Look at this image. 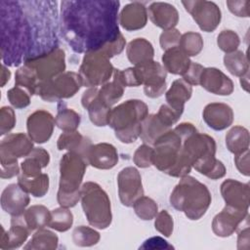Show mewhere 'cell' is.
Returning <instances> with one entry per match:
<instances>
[{
	"label": "cell",
	"instance_id": "6da1fadb",
	"mask_svg": "<svg viewBox=\"0 0 250 250\" xmlns=\"http://www.w3.org/2000/svg\"><path fill=\"white\" fill-rule=\"evenodd\" d=\"M115 0H64L61 2L60 30L64 41L78 54L97 51L119 34Z\"/></svg>",
	"mask_w": 250,
	"mask_h": 250
},
{
	"label": "cell",
	"instance_id": "7a4b0ae2",
	"mask_svg": "<svg viewBox=\"0 0 250 250\" xmlns=\"http://www.w3.org/2000/svg\"><path fill=\"white\" fill-rule=\"evenodd\" d=\"M1 59L5 65L19 66L31 48L29 22L22 1L0 2Z\"/></svg>",
	"mask_w": 250,
	"mask_h": 250
},
{
	"label": "cell",
	"instance_id": "3957f363",
	"mask_svg": "<svg viewBox=\"0 0 250 250\" xmlns=\"http://www.w3.org/2000/svg\"><path fill=\"white\" fill-rule=\"evenodd\" d=\"M211 200L208 188L188 175L181 178L170 195L171 206L192 221L199 220L206 213Z\"/></svg>",
	"mask_w": 250,
	"mask_h": 250
},
{
	"label": "cell",
	"instance_id": "277c9868",
	"mask_svg": "<svg viewBox=\"0 0 250 250\" xmlns=\"http://www.w3.org/2000/svg\"><path fill=\"white\" fill-rule=\"evenodd\" d=\"M148 115V107L141 100H128L110 109L107 125L123 144L134 143L141 135L142 123Z\"/></svg>",
	"mask_w": 250,
	"mask_h": 250
},
{
	"label": "cell",
	"instance_id": "5b68a950",
	"mask_svg": "<svg viewBox=\"0 0 250 250\" xmlns=\"http://www.w3.org/2000/svg\"><path fill=\"white\" fill-rule=\"evenodd\" d=\"M88 162L84 156L73 151H67L60 161V183L57 200L60 206L74 207L80 200L81 183Z\"/></svg>",
	"mask_w": 250,
	"mask_h": 250
},
{
	"label": "cell",
	"instance_id": "8992f818",
	"mask_svg": "<svg viewBox=\"0 0 250 250\" xmlns=\"http://www.w3.org/2000/svg\"><path fill=\"white\" fill-rule=\"evenodd\" d=\"M80 200L88 223L99 229L111 224V205L107 193L97 183L86 182L80 188Z\"/></svg>",
	"mask_w": 250,
	"mask_h": 250
},
{
	"label": "cell",
	"instance_id": "52a82bcc",
	"mask_svg": "<svg viewBox=\"0 0 250 250\" xmlns=\"http://www.w3.org/2000/svg\"><path fill=\"white\" fill-rule=\"evenodd\" d=\"M33 148V141L24 133L9 134L3 138L0 143V176L3 179L18 176V159L27 156Z\"/></svg>",
	"mask_w": 250,
	"mask_h": 250
},
{
	"label": "cell",
	"instance_id": "ba28073f",
	"mask_svg": "<svg viewBox=\"0 0 250 250\" xmlns=\"http://www.w3.org/2000/svg\"><path fill=\"white\" fill-rule=\"evenodd\" d=\"M114 70L110 59L101 50H97L85 53L78 74L82 80V85L91 88L108 82Z\"/></svg>",
	"mask_w": 250,
	"mask_h": 250
},
{
	"label": "cell",
	"instance_id": "9c48e42d",
	"mask_svg": "<svg viewBox=\"0 0 250 250\" xmlns=\"http://www.w3.org/2000/svg\"><path fill=\"white\" fill-rule=\"evenodd\" d=\"M82 80L74 71H64L39 84L36 95L48 103L61 102L73 97L82 87Z\"/></svg>",
	"mask_w": 250,
	"mask_h": 250
},
{
	"label": "cell",
	"instance_id": "30bf717a",
	"mask_svg": "<svg viewBox=\"0 0 250 250\" xmlns=\"http://www.w3.org/2000/svg\"><path fill=\"white\" fill-rule=\"evenodd\" d=\"M181 150L182 139L174 129H170L153 144L152 165L159 171L168 174L178 162Z\"/></svg>",
	"mask_w": 250,
	"mask_h": 250
},
{
	"label": "cell",
	"instance_id": "8fae6325",
	"mask_svg": "<svg viewBox=\"0 0 250 250\" xmlns=\"http://www.w3.org/2000/svg\"><path fill=\"white\" fill-rule=\"evenodd\" d=\"M23 64L33 69L40 84L64 72L65 54L62 48L58 47L46 54L25 60Z\"/></svg>",
	"mask_w": 250,
	"mask_h": 250
},
{
	"label": "cell",
	"instance_id": "7c38bea8",
	"mask_svg": "<svg viewBox=\"0 0 250 250\" xmlns=\"http://www.w3.org/2000/svg\"><path fill=\"white\" fill-rule=\"evenodd\" d=\"M135 68L142 85H144V92L146 97L155 99L164 94L167 71L160 62L152 60L135 65Z\"/></svg>",
	"mask_w": 250,
	"mask_h": 250
},
{
	"label": "cell",
	"instance_id": "4fadbf2b",
	"mask_svg": "<svg viewBox=\"0 0 250 250\" xmlns=\"http://www.w3.org/2000/svg\"><path fill=\"white\" fill-rule=\"evenodd\" d=\"M182 4L201 30L212 32L220 24L222 13L216 3L206 0H188L182 1Z\"/></svg>",
	"mask_w": 250,
	"mask_h": 250
},
{
	"label": "cell",
	"instance_id": "5bb4252c",
	"mask_svg": "<svg viewBox=\"0 0 250 250\" xmlns=\"http://www.w3.org/2000/svg\"><path fill=\"white\" fill-rule=\"evenodd\" d=\"M117 185L120 202L126 207L133 206L134 202L144 195L142 177L135 167L123 168L117 176Z\"/></svg>",
	"mask_w": 250,
	"mask_h": 250
},
{
	"label": "cell",
	"instance_id": "9a60e30c",
	"mask_svg": "<svg viewBox=\"0 0 250 250\" xmlns=\"http://www.w3.org/2000/svg\"><path fill=\"white\" fill-rule=\"evenodd\" d=\"M182 152L193 165L199 159L216 154V142L211 136L197 131L182 140Z\"/></svg>",
	"mask_w": 250,
	"mask_h": 250
},
{
	"label": "cell",
	"instance_id": "2e32d148",
	"mask_svg": "<svg viewBox=\"0 0 250 250\" xmlns=\"http://www.w3.org/2000/svg\"><path fill=\"white\" fill-rule=\"evenodd\" d=\"M55 125V118L49 111L37 109L27 117V135L33 143L44 144L52 137Z\"/></svg>",
	"mask_w": 250,
	"mask_h": 250
},
{
	"label": "cell",
	"instance_id": "e0dca14e",
	"mask_svg": "<svg viewBox=\"0 0 250 250\" xmlns=\"http://www.w3.org/2000/svg\"><path fill=\"white\" fill-rule=\"evenodd\" d=\"M248 218V210H240L226 205L212 221V230L220 237L230 236Z\"/></svg>",
	"mask_w": 250,
	"mask_h": 250
},
{
	"label": "cell",
	"instance_id": "ac0fdd59",
	"mask_svg": "<svg viewBox=\"0 0 250 250\" xmlns=\"http://www.w3.org/2000/svg\"><path fill=\"white\" fill-rule=\"evenodd\" d=\"M220 190L226 205L240 210H248L250 197L249 184L228 179L222 183Z\"/></svg>",
	"mask_w": 250,
	"mask_h": 250
},
{
	"label": "cell",
	"instance_id": "d6986e66",
	"mask_svg": "<svg viewBox=\"0 0 250 250\" xmlns=\"http://www.w3.org/2000/svg\"><path fill=\"white\" fill-rule=\"evenodd\" d=\"M199 85L206 91L219 96H229L234 88L232 80L216 67H204Z\"/></svg>",
	"mask_w": 250,
	"mask_h": 250
},
{
	"label": "cell",
	"instance_id": "ffe728a7",
	"mask_svg": "<svg viewBox=\"0 0 250 250\" xmlns=\"http://www.w3.org/2000/svg\"><path fill=\"white\" fill-rule=\"evenodd\" d=\"M0 202L2 209L12 217H15L23 214L30 202V198L19 184H10L2 191Z\"/></svg>",
	"mask_w": 250,
	"mask_h": 250
},
{
	"label": "cell",
	"instance_id": "44dd1931",
	"mask_svg": "<svg viewBox=\"0 0 250 250\" xmlns=\"http://www.w3.org/2000/svg\"><path fill=\"white\" fill-rule=\"evenodd\" d=\"M86 160L94 168L108 170L117 164L118 153L115 146L111 144L99 143L91 145L86 154Z\"/></svg>",
	"mask_w": 250,
	"mask_h": 250
},
{
	"label": "cell",
	"instance_id": "7402d4cb",
	"mask_svg": "<svg viewBox=\"0 0 250 250\" xmlns=\"http://www.w3.org/2000/svg\"><path fill=\"white\" fill-rule=\"evenodd\" d=\"M99 88L91 87L86 90L81 98L82 106L88 110L91 122L98 126L104 127L107 125V117L111 107L105 105L98 96Z\"/></svg>",
	"mask_w": 250,
	"mask_h": 250
},
{
	"label": "cell",
	"instance_id": "603a6c76",
	"mask_svg": "<svg viewBox=\"0 0 250 250\" xmlns=\"http://www.w3.org/2000/svg\"><path fill=\"white\" fill-rule=\"evenodd\" d=\"M202 117L208 127L215 131H222L232 124L233 111L227 104L211 103L204 107Z\"/></svg>",
	"mask_w": 250,
	"mask_h": 250
},
{
	"label": "cell",
	"instance_id": "cb8c5ba5",
	"mask_svg": "<svg viewBox=\"0 0 250 250\" xmlns=\"http://www.w3.org/2000/svg\"><path fill=\"white\" fill-rule=\"evenodd\" d=\"M30 229L25 224L22 214L12 217L11 227L8 231L2 228V235L0 238L1 249H15L21 247L29 236Z\"/></svg>",
	"mask_w": 250,
	"mask_h": 250
},
{
	"label": "cell",
	"instance_id": "d4e9b609",
	"mask_svg": "<svg viewBox=\"0 0 250 250\" xmlns=\"http://www.w3.org/2000/svg\"><path fill=\"white\" fill-rule=\"evenodd\" d=\"M147 10V17L151 22L163 30L175 28L179 21L177 9L166 2H153Z\"/></svg>",
	"mask_w": 250,
	"mask_h": 250
},
{
	"label": "cell",
	"instance_id": "484cf974",
	"mask_svg": "<svg viewBox=\"0 0 250 250\" xmlns=\"http://www.w3.org/2000/svg\"><path fill=\"white\" fill-rule=\"evenodd\" d=\"M147 21V10L146 6L138 1L128 3L119 15L120 25L128 31L142 29Z\"/></svg>",
	"mask_w": 250,
	"mask_h": 250
},
{
	"label": "cell",
	"instance_id": "4316f807",
	"mask_svg": "<svg viewBox=\"0 0 250 250\" xmlns=\"http://www.w3.org/2000/svg\"><path fill=\"white\" fill-rule=\"evenodd\" d=\"M50 162V154L43 147H34L32 151L25 156L21 163V175L27 178H34L39 176L41 170L48 166Z\"/></svg>",
	"mask_w": 250,
	"mask_h": 250
},
{
	"label": "cell",
	"instance_id": "83f0119b",
	"mask_svg": "<svg viewBox=\"0 0 250 250\" xmlns=\"http://www.w3.org/2000/svg\"><path fill=\"white\" fill-rule=\"evenodd\" d=\"M91 145V140L88 137L81 135L78 131L63 132L57 142V147L59 150L73 151L81 154L85 158Z\"/></svg>",
	"mask_w": 250,
	"mask_h": 250
},
{
	"label": "cell",
	"instance_id": "f1b7e54d",
	"mask_svg": "<svg viewBox=\"0 0 250 250\" xmlns=\"http://www.w3.org/2000/svg\"><path fill=\"white\" fill-rule=\"evenodd\" d=\"M192 95V87L183 78L173 81L169 90L165 93L167 104L171 107L184 112L185 104Z\"/></svg>",
	"mask_w": 250,
	"mask_h": 250
},
{
	"label": "cell",
	"instance_id": "f546056e",
	"mask_svg": "<svg viewBox=\"0 0 250 250\" xmlns=\"http://www.w3.org/2000/svg\"><path fill=\"white\" fill-rule=\"evenodd\" d=\"M126 54L129 62L134 65H138L152 61L154 50L152 44L146 38H136L128 43Z\"/></svg>",
	"mask_w": 250,
	"mask_h": 250
},
{
	"label": "cell",
	"instance_id": "4dcf8cb0",
	"mask_svg": "<svg viewBox=\"0 0 250 250\" xmlns=\"http://www.w3.org/2000/svg\"><path fill=\"white\" fill-rule=\"evenodd\" d=\"M163 67L169 73L183 75L188 68L191 61L185 55L179 47H174L164 51L162 56Z\"/></svg>",
	"mask_w": 250,
	"mask_h": 250
},
{
	"label": "cell",
	"instance_id": "1f68e13d",
	"mask_svg": "<svg viewBox=\"0 0 250 250\" xmlns=\"http://www.w3.org/2000/svg\"><path fill=\"white\" fill-rule=\"evenodd\" d=\"M170 129L171 128L165 126L160 121L156 113L148 114L142 123V132L140 138L144 144L153 146L155 141Z\"/></svg>",
	"mask_w": 250,
	"mask_h": 250
},
{
	"label": "cell",
	"instance_id": "d6a6232c",
	"mask_svg": "<svg viewBox=\"0 0 250 250\" xmlns=\"http://www.w3.org/2000/svg\"><path fill=\"white\" fill-rule=\"evenodd\" d=\"M81 116L74 109L69 108L63 102H59L57 115L55 117L56 126L63 132L76 131L80 125Z\"/></svg>",
	"mask_w": 250,
	"mask_h": 250
},
{
	"label": "cell",
	"instance_id": "836d02e7",
	"mask_svg": "<svg viewBox=\"0 0 250 250\" xmlns=\"http://www.w3.org/2000/svg\"><path fill=\"white\" fill-rule=\"evenodd\" d=\"M249 131L242 126L236 125L232 127L226 135L227 148L233 154H238L249 149Z\"/></svg>",
	"mask_w": 250,
	"mask_h": 250
},
{
	"label": "cell",
	"instance_id": "e575fe53",
	"mask_svg": "<svg viewBox=\"0 0 250 250\" xmlns=\"http://www.w3.org/2000/svg\"><path fill=\"white\" fill-rule=\"evenodd\" d=\"M49 176L45 173L34 178H27L23 175L18 178L19 186L34 197H43L49 190Z\"/></svg>",
	"mask_w": 250,
	"mask_h": 250
},
{
	"label": "cell",
	"instance_id": "d590c367",
	"mask_svg": "<svg viewBox=\"0 0 250 250\" xmlns=\"http://www.w3.org/2000/svg\"><path fill=\"white\" fill-rule=\"evenodd\" d=\"M22 217L28 229L32 231L44 229L48 226L51 218V212L44 205H32L25 209Z\"/></svg>",
	"mask_w": 250,
	"mask_h": 250
},
{
	"label": "cell",
	"instance_id": "8d00e7d4",
	"mask_svg": "<svg viewBox=\"0 0 250 250\" xmlns=\"http://www.w3.org/2000/svg\"><path fill=\"white\" fill-rule=\"evenodd\" d=\"M192 167L198 173L211 180H218L226 175V167L224 163L218 160L215 155H209L195 161Z\"/></svg>",
	"mask_w": 250,
	"mask_h": 250
},
{
	"label": "cell",
	"instance_id": "74e56055",
	"mask_svg": "<svg viewBox=\"0 0 250 250\" xmlns=\"http://www.w3.org/2000/svg\"><path fill=\"white\" fill-rule=\"evenodd\" d=\"M59 237L55 232L49 229H37L31 239L23 247L30 250H54L58 247Z\"/></svg>",
	"mask_w": 250,
	"mask_h": 250
},
{
	"label": "cell",
	"instance_id": "f35d334b",
	"mask_svg": "<svg viewBox=\"0 0 250 250\" xmlns=\"http://www.w3.org/2000/svg\"><path fill=\"white\" fill-rule=\"evenodd\" d=\"M224 64L228 71L234 75L241 77L249 71V61L247 55L242 51H234L229 54H226L224 57Z\"/></svg>",
	"mask_w": 250,
	"mask_h": 250
},
{
	"label": "cell",
	"instance_id": "ab89813d",
	"mask_svg": "<svg viewBox=\"0 0 250 250\" xmlns=\"http://www.w3.org/2000/svg\"><path fill=\"white\" fill-rule=\"evenodd\" d=\"M124 86L113 77L112 81H108L102 85L98 91L99 99L108 107L114 105L124 94Z\"/></svg>",
	"mask_w": 250,
	"mask_h": 250
},
{
	"label": "cell",
	"instance_id": "60d3db41",
	"mask_svg": "<svg viewBox=\"0 0 250 250\" xmlns=\"http://www.w3.org/2000/svg\"><path fill=\"white\" fill-rule=\"evenodd\" d=\"M15 85L24 88L29 95H36L39 81L32 68L23 64L20 67L15 74Z\"/></svg>",
	"mask_w": 250,
	"mask_h": 250
},
{
	"label": "cell",
	"instance_id": "b9f144b4",
	"mask_svg": "<svg viewBox=\"0 0 250 250\" xmlns=\"http://www.w3.org/2000/svg\"><path fill=\"white\" fill-rule=\"evenodd\" d=\"M73 224V215L68 208L59 207L51 211V218L48 227L51 229L64 232L68 230Z\"/></svg>",
	"mask_w": 250,
	"mask_h": 250
},
{
	"label": "cell",
	"instance_id": "7bdbcfd3",
	"mask_svg": "<svg viewBox=\"0 0 250 250\" xmlns=\"http://www.w3.org/2000/svg\"><path fill=\"white\" fill-rule=\"evenodd\" d=\"M178 47L188 58L197 56L203 49L202 36L197 32L188 31L182 34Z\"/></svg>",
	"mask_w": 250,
	"mask_h": 250
},
{
	"label": "cell",
	"instance_id": "ee69618b",
	"mask_svg": "<svg viewBox=\"0 0 250 250\" xmlns=\"http://www.w3.org/2000/svg\"><path fill=\"white\" fill-rule=\"evenodd\" d=\"M100 233L90 227L79 226L72 231V241L76 246L90 247L96 245L100 241Z\"/></svg>",
	"mask_w": 250,
	"mask_h": 250
},
{
	"label": "cell",
	"instance_id": "f6af8a7d",
	"mask_svg": "<svg viewBox=\"0 0 250 250\" xmlns=\"http://www.w3.org/2000/svg\"><path fill=\"white\" fill-rule=\"evenodd\" d=\"M133 208L136 215L144 221L152 220L158 213L157 203L152 198L144 195L134 202Z\"/></svg>",
	"mask_w": 250,
	"mask_h": 250
},
{
	"label": "cell",
	"instance_id": "bcb514c9",
	"mask_svg": "<svg viewBox=\"0 0 250 250\" xmlns=\"http://www.w3.org/2000/svg\"><path fill=\"white\" fill-rule=\"evenodd\" d=\"M217 44L223 52L229 54L237 50L240 44V39L236 32L230 29H226L219 33L217 37Z\"/></svg>",
	"mask_w": 250,
	"mask_h": 250
},
{
	"label": "cell",
	"instance_id": "7dc6e473",
	"mask_svg": "<svg viewBox=\"0 0 250 250\" xmlns=\"http://www.w3.org/2000/svg\"><path fill=\"white\" fill-rule=\"evenodd\" d=\"M113 77L116 78L124 87H138L142 85L135 66L122 70L115 69Z\"/></svg>",
	"mask_w": 250,
	"mask_h": 250
},
{
	"label": "cell",
	"instance_id": "c3c4849f",
	"mask_svg": "<svg viewBox=\"0 0 250 250\" xmlns=\"http://www.w3.org/2000/svg\"><path fill=\"white\" fill-rule=\"evenodd\" d=\"M154 228L165 237L171 236L174 229V221L172 216L166 210L158 212L155 216Z\"/></svg>",
	"mask_w": 250,
	"mask_h": 250
},
{
	"label": "cell",
	"instance_id": "681fc988",
	"mask_svg": "<svg viewBox=\"0 0 250 250\" xmlns=\"http://www.w3.org/2000/svg\"><path fill=\"white\" fill-rule=\"evenodd\" d=\"M152 156L153 147L149 145L143 144L134 152L133 161L140 168H147L152 165Z\"/></svg>",
	"mask_w": 250,
	"mask_h": 250
},
{
	"label": "cell",
	"instance_id": "f907efd6",
	"mask_svg": "<svg viewBox=\"0 0 250 250\" xmlns=\"http://www.w3.org/2000/svg\"><path fill=\"white\" fill-rule=\"evenodd\" d=\"M7 98L15 108H24L30 104L29 95L19 86L11 88L7 92Z\"/></svg>",
	"mask_w": 250,
	"mask_h": 250
},
{
	"label": "cell",
	"instance_id": "816d5d0a",
	"mask_svg": "<svg viewBox=\"0 0 250 250\" xmlns=\"http://www.w3.org/2000/svg\"><path fill=\"white\" fill-rule=\"evenodd\" d=\"M183 112L180 110H177L173 107H171L169 104H162L159 109L158 112L156 113V115L158 116V118L160 119V121L167 127L171 128L172 125L176 124L179 119L181 118Z\"/></svg>",
	"mask_w": 250,
	"mask_h": 250
},
{
	"label": "cell",
	"instance_id": "f5cc1de1",
	"mask_svg": "<svg viewBox=\"0 0 250 250\" xmlns=\"http://www.w3.org/2000/svg\"><path fill=\"white\" fill-rule=\"evenodd\" d=\"M16 125V114L12 107L2 106L0 109V135L9 133Z\"/></svg>",
	"mask_w": 250,
	"mask_h": 250
},
{
	"label": "cell",
	"instance_id": "db71d44e",
	"mask_svg": "<svg viewBox=\"0 0 250 250\" xmlns=\"http://www.w3.org/2000/svg\"><path fill=\"white\" fill-rule=\"evenodd\" d=\"M182 34L177 28H171L164 30L159 37V44L162 50L167 51L174 47L179 46V42Z\"/></svg>",
	"mask_w": 250,
	"mask_h": 250
},
{
	"label": "cell",
	"instance_id": "11a10c76",
	"mask_svg": "<svg viewBox=\"0 0 250 250\" xmlns=\"http://www.w3.org/2000/svg\"><path fill=\"white\" fill-rule=\"evenodd\" d=\"M250 2L248 0H228L227 6L229 10L236 17L248 18Z\"/></svg>",
	"mask_w": 250,
	"mask_h": 250
},
{
	"label": "cell",
	"instance_id": "9f6ffc18",
	"mask_svg": "<svg viewBox=\"0 0 250 250\" xmlns=\"http://www.w3.org/2000/svg\"><path fill=\"white\" fill-rule=\"evenodd\" d=\"M204 69V66L200 63L191 62L188 70L182 75L183 79L188 82L189 85H199V80L201 73Z\"/></svg>",
	"mask_w": 250,
	"mask_h": 250
},
{
	"label": "cell",
	"instance_id": "6f0895ef",
	"mask_svg": "<svg viewBox=\"0 0 250 250\" xmlns=\"http://www.w3.org/2000/svg\"><path fill=\"white\" fill-rule=\"evenodd\" d=\"M140 249H174V247L169 244L164 238L160 236H152L146 239L143 245L140 246Z\"/></svg>",
	"mask_w": 250,
	"mask_h": 250
},
{
	"label": "cell",
	"instance_id": "680465c9",
	"mask_svg": "<svg viewBox=\"0 0 250 250\" xmlns=\"http://www.w3.org/2000/svg\"><path fill=\"white\" fill-rule=\"evenodd\" d=\"M234 163L237 170L244 176H249V149H246L238 154H234Z\"/></svg>",
	"mask_w": 250,
	"mask_h": 250
},
{
	"label": "cell",
	"instance_id": "91938a15",
	"mask_svg": "<svg viewBox=\"0 0 250 250\" xmlns=\"http://www.w3.org/2000/svg\"><path fill=\"white\" fill-rule=\"evenodd\" d=\"M174 131L180 136V138L182 140H184L187 137H188L189 135L197 132V129L195 128V126L193 124L188 123V122H184V123L179 124L178 126H176L174 128Z\"/></svg>",
	"mask_w": 250,
	"mask_h": 250
},
{
	"label": "cell",
	"instance_id": "94428289",
	"mask_svg": "<svg viewBox=\"0 0 250 250\" xmlns=\"http://www.w3.org/2000/svg\"><path fill=\"white\" fill-rule=\"evenodd\" d=\"M250 231L249 224L247 223L245 228L238 232L237 236V249H248L250 246Z\"/></svg>",
	"mask_w": 250,
	"mask_h": 250
},
{
	"label": "cell",
	"instance_id": "6125c7cd",
	"mask_svg": "<svg viewBox=\"0 0 250 250\" xmlns=\"http://www.w3.org/2000/svg\"><path fill=\"white\" fill-rule=\"evenodd\" d=\"M11 77V72L7 68L5 64L2 63V78H1V87H4L5 84L10 80Z\"/></svg>",
	"mask_w": 250,
	"mask_h": 250
},
{
	"label": "cell",
	"instance_id": "be15d7a7",
	"mask_svg": "<svg viewBox=\"0 0 250 250\" xmlns=\"http://www.w3.org/2000/svg\"><path fill=\"white\" fill-rule=\"evenodd\" d=\"M249 71L246 72L244 75H242L240 77V85L241 87L246 91L248 92V86H249V83H248V80H249Z\"/></svg>",
	"mask_w": 250,
	"mask_h": 250
}]
</instances>
